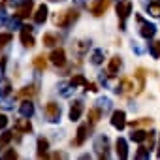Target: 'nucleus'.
<instances>
[{"mask_svg": "<svg viewBox=\"0 0 160 160\" xmlns=\"http://www.w3.org/2000/svg\"><path fill=\"white\" fill-rule=\"evenodd\" d=\"M77 17H79L77 10H64V12H60V13L55 17V25L60 27V28H68Z\"/></svg>", "mask_w": 160, "mask_h": 160, "instance_id": "1", "label": "nucleus"}, {"mask_svg": "<svg viewBox=\"0 0 160 160\" xmlns=\"http://www.w3.org/2000/svg\"><path fill=\"white\" fill-rule=\"evenodd\" d=\"M136 21H138V25H139V34H141L145 40H149V38H152V36L156 34L154 25H152V23H147L141 15H136Z\"/></svg>", "mask_w": 160, "mask_h": 160, "instance_id": "2", "label": "nucleus"}, {"mask_svg": "<svg viewBox=\"0 0 160 160\" xmlns=\"http://www.w3.org/2000/svg\"><path fill=\"white\" fill-rule=\"evenodd\" d=\"M130 13H132V2H128V0H119V4H117V15L121 19V28H124V21L128 19Z\"/></svg>", "mask_w": 160, "mask_h": 160, "instance_id": "3", "label": "nucleus"}, {"mask_svg": "<svg viewBox=\"0 0 160 160\" xmlns=\"http://www.w3.org/2000/svg\"><path fill=\"white\" fill-rule=\"evenodd\" d=\"M109 4H111V0H94V2L89 6V10H91V13H92V15L100 17V15H104V13L108 12Z\"/></svg>", "mask_w": 160, "mask_h": 160, "instance_id": "4", "label": "nucleus"}, {"mask_svg": "<svg viewBox=\"0 0 160 160\" xmlns=\"http://www.w3.org/2000/svg\"><path fill=\"white\" fill-rule=\"evenodd\" d=\"M32 10H34V2H32V0H23V2L17 6V10H15V15L19 19H27L32 13Z\"/></svg>", "mask_w": 160, "mask_h": 160, "instance_id": "5", "label": "nucleus"}, {"mask_svg": "<svg viewBox=\"0 0 160 160\" xmlns=\"http://www.w3.org/2000/svg\"><path fill=\"white\" fill-rule=\"evenodd\" d=\"M45 117H47V121H51V122H55V121H58L60 119V106L58 104H55V102H49L47 106H45Z\"/></svg>", "mask_w": 160, "mask_h": 160, "instance_id": "6", "label": "nucleus"}, {"mask_svg": "<svg viewBox=\"0 0 160 160\" xmlns=\"http://www.w3.org/2000/svg\"><path fill=\"white\" fill-rule=\"evenodd\" d=\"M49 60H51V64H55V66H64V64H66V53H64V49H62V47L53 49L51 55H49Z\"/></svg>", "mask_w": 160, "mask_h": 160, "instance_id": "7", "label": "nucleus"}, {"mask_svg": "<svg viewBox=\"0 0 160 160\" xmlns=\"http://www.w3.org/2000/svg\"><path fill=\"white\" fill-rule=\"evenodd\" d=\"M111 124H113V128H117V130H122L124 126H126V113L124 111H113V115H111Z\"/></svg>", "mask_w": 160, "mask_h": 160, "instance_id": "8", "label": "nucleus"}, {"mask_svg": "<svg viewBox=\"0 0 160 160\" xmlns=\"http://www.w3.org/2000/svg\"><path fill=\"white\" fill-rule=\"evenodd\" d=\"M30 32H32V27H28V25L21 27V42H23L25 47H32L34 45V36Z\"/></svg>", "mask_w": 160, "mask_h": 160, "instance_id": "9", "label": "nucleus"}, {"mask_svg": "<svg viewBox=\"0 0 160 160\" xmlns=\"http://www.w3.org/2000/svg\"><path fill=\"white\" fill-rule=\"evenodd\" d=\"M81 113H83V102L81 100H75L70 106V121H79Z\"/></svg>", "mask_w": 160, "mask_h": 160, "instance_id": "10", "label": "nucleus"}, {"mask_svg": "<svg viewBox=\"0 0 160 160\" xmlns=\"http://www.w3.org/2000/svg\"><path fill=\"white\" fill-rule=\"evenodd\" d=\"M115 149H117V156H119L121 160L128 158V145H126V141H124L122 138H119V139H117V143H115Z\"/></svg>", "mask_w": 160, "mask_h": 160, "instance_id": "11", "label": "nucleus"}, {"mask_svg": "<svg viewBox=\"0 0 160 160\" xmlns=\"http://www.w3.org/2000/svg\"><path fill=\"white\" fill-rule=\"evenodd\" d=\"M87 132H89V126H87V124H81V126L77 128V136H75V139H73V143H75L77 147L85 143V139H87Z\"/></svg>", "mask_w": 160, "mask_h": 160, "instance_id": "12", "label": "nucleus"}, {"mask_svg": "<svg viewBox=\"0 0 160 160\" xmlns=\"http://www.w3.org/2000/svg\"><path fill=\"white\" fill-rule=\"evenodd\" d=\"M19 111H21V115L23 117H32V113H34V104L30 102V100H23L21 102V106H19Z\"/></svg>", "mask_w": 160, "mask_h": 160, "instance_id": "13", "label": "nucleus"}, {"mask_svg": "<svg viewBox=\"0 0 160 160\" xmlns=\"http://www.w3.org/2000/svg\"><path fill=\"white\" fill-rule=\"evenodd\" d=\"M47 12H49L47 6H45V4H40L38 10H36V13H34V21H36L38 25H42V23L47 19Z\"/></svg>", "mask_w": 160, "mask_h": 160, "instance_id": "14", "label": "nucleus"}, {"mask_svg": "<svg viewBox=\"0 0 160 160\" xmlns=\"http://www.w3.org/2000/svg\"><path fill=\"white\" fill-rule=\"evenodd\" d=\"M121 66H122L121 57H111V60H109V64H108V73H109V75H115Z\"/></svg>", "mask_w": 160, "mask_h": 160, "instance_id": "15", "label": "nucleus"}, {"mask_svg": "<svg viewBox=\"0 0 160 160\" xmlns=\"http://www.w3.org/2000/svg\"><path fill=\"white\" fill-rule=\"evenodd\" d=\"M15 130H17V132H25V134H28V132L32 130V124H30L28 117H23V119H19V121L15 122Z\"/></svg>", "mask_w": 160, "mask_h": 160, "instance_id": "16", "label": "nucleus"}, {"mask_svg": "<svg viewBox=\"0 0 160 160\" xmlns=\"http://www.w3.org/2000/svg\"><path fill=\"white\" fill-rule=\"evenodd\" d=\"M134 75L138 77V94H139V92L145 89V70H143V68H138Z\"/></svg>", "mask_w": 160, "mask_h": 160, "instance_id": "17", "label": "nucleus"}, {"mask_svg": "<svg viewBox=\"0 0 160 160\" xmlns=\"http://www.w3.org/2000/svg\"><path fill=\"white\" fill-rule=\"evenodd\" d=\"M47 149H49V141H47V139H43V138H40V139H38V158L47 156V154H45V152H47Z\"/></svg>", "mask_w": 160, "mask_h": 160, "instance_id": "18", "label": "nucleus"}, {"mask_svg": "<svg viewBox=\"0 0 160 160\" xmlns=\"http://www.w3.org/2000/svg\"><path fill=\"white\" fill-rule=\"evenodd\" d=\"M36 94V87L34 85H28V87H25V89H21L19 91V98H30V96H34Z\"/></svg>", "mask_w": 160, "mask_h": 160, "instance_id": "19", "label": "nucleus"}, {"mask_svg": "<svg viewBox=\"0 0 160 160\" xmlns=\"http://www.w3.org/2000/svg\"><path fill=\"white\" fill-rule=\"evenodd\" d=\"M147 134H149V132H145V130H134L130 138H132L134 141H138V143H141V141H145V139H147Z\"/></svg>", "mask_w": 160, "mask_h": 160, "instance_id": "20", "label": "nucleus"}, {"mask_svg": "<svg viewBox=\"0 0 160 160\" xmlns=\"http://www.w3.org/2000/svg\"><path fill=\"white\" fill-rule=\"evenodd\" d=\"M32 62H34V66H36V68H38L40 72H43V70L47 68V60H45V58H43L42 55H38V57H34V60H32Z\"/></svg>", "mask_w": 160, "mask_h": 160, "instance_id": "21", "label": "nucleus"}, {"mask_svg": "<svg viewBox=\"0 0 160 160\" xmlns=\"http://www.w3.org/2000/svg\"><path fill=\"white\" fill-rule=\"evenodd\" d=\"M119 89H121L122 92H132V91H134V83H132V79H122ZM119 89H117V91H119Z\"/></svg>", "mask_w": 160, "mask_h": 160, "instance_id": "22", "label": "nucleus"}, {"mask_svg": "<svg viewBox=\"0 0 160 160\" xmlns=\"http://www.w3.org/2000/svg\"><path fill=\"white\" fill-rule=\"evenodd\" d=\"M149 13H151V15H154V17H158V15H160V0H154V2H151V4H149Z\"/></svg>", "mask_w": 160, "mask_h": 160, "instance_id": "23", "label": "nucleus"}, {"mask_svg": "<svg viewBox=\"0 0 160 160\" xmlns=\"http://www.w3.org/2000/svg\"><path fill=\"white\" fill-rule=\"evenodd\" d=\"M87 83H89V81H87V79H85L83 75H73V77H72V83H70V85H72V87H77V85H83V87H85Z\"/></svg>", "mask_w": 160, "mask_h": 160, "instance_id": "24", "label": "nucleus"}, {"mask_svg": "<svg viewBox=\"0 0 160 160\" xmlns=\"http://www.w3.org/2000/svg\"><path fill=\"white\" fill-rule=\"evenodd\" d=\"M100 121V109H89V122L96 124Z\"/></svg>", "mask_w": 160, "mask_h": 160, "instance_id": "25", "label": "nucleus"}, {"mask_svg": "<svg viewBox=\"0 0 160 160\" xmlns=\"http://www.w3.org/2000/svg\"><path fill=\"white\" fill-rule=\"evenodd\" d=\"M12 38H13V36H12L10 32H4V34H0V49H2V47H6V45L12 42Z\"/></svg>", "mask_w": 160, "mask_h": 160, "instance_id": "26", "label": "nucleus"}, {"mask_svg": "<svg viewBox=\"0 0 160 160\" xmlns=\"http://www.w3.org/2000/svg\"><path fill=\"white\" fill-rule=\"evenodd\" d=\"M149 152H151V149L141 145V147L138 149V152H136V158H149Z\"/></svg>", "mask_w": 160, "mask_h": 160, "instance_id": "27", "label": "nucleus"}, {"mask_svg": "<svg viewBox=\"0 0 160 160\" xmlns=\"http://www.w3.org/2000/svg\"><path fill=\"white\" fill-rule=\"evenodd\" d=\"M147 124H152V119H141V121H132L130 126L136 128V126H147Z\"/></svg>", "mask_w": 160, "mask_h": 160, "instance_id": "28", "label": "nucleus"}, {"mask_svg": "<svg viewBox=\"0 0 160 160\" xmlns=\"http://www.w3.org/2000/svg\"><path fill=\"white\" fill-rule=\"evenodd\" d=\"M12 138H13V132H4L2 138H0V145H8L12 141Z\"/></svg>", "mask_w": 160, "mask_h": 160, "instance_id": "29", "label": "nucleus"}, {"mask_svg": "<svg viewBox=\"0 0 160 160\" xmlns=\"http://www.w3.org/2000/svg\"><path fill=\"white\" fill-rule=\"evenodd\" d=\"M102 57H104L102 49H96V51L92 53V64H100V62H102Z\"/></svg>", "mask_w": 160, "mask_h": 160, "instance_id": "30", "label": "nucleus"}, {"mask_svg": "<svg viewBox=\"0 0 160 160\" xmlns=\"http://www.w3.org/2000/svg\"><path fill=\"white\" fill-rule=\"evenodd\" d=\"M43 45H47V47L55 45V36H53V34H45V36H43Z\"/></svg>", "mask_w": 160, "mask_h": 160, "instance_id": "31", "label": "nucleus"}, {"mask_svg": "<svg viewBox=\"0 0 160 160\" xmlns=\"http://www.w3.org/2000/svg\"><path fill=\"white\" fill-rule=\"evenodd\" d=\"M6 126H8V117L4 113H0V130H4Z\"/></svg>", "mask_w": 160, "mask_h": 160, "instance_id": "32", "label": "nucleus"}, {"mask_svg": "<svg viewBox=\"0 0 160 160\" xmlns=\"http://www.w3.org/2000/svg\"><path fill=\"white\" fill-rule=\"evenodd\" d=\"M147 143H149V149H152V145H154V132L147 134Z\"/></svg>", "mask_w": 160, "mask_h": 160, "instance_id": "33", "label": "nucleus"}, {"mask_svg": "<svg viewBox=\"0 0 160 160\" xmlns=\"http://www.w3.org/2000/svg\"><path fill=\"white\" fill-rule=\"evenodd\" d=\"M85 89H87V91H91V92H96V91H98L96 83H87V85H85Z\"/></svg>", "mask_w": 160, "mask_h": 160, "instance_id": "34", "label": "nucleus"}, {"mask_svg": "<svg viewBox=\"0 0 160 160\" xmlns=\"http://www.w3.org/2000/svg\"><path fill=\"white\" fill-rule=\"evenodd\" d=\"M10 92V81H4L2 83V94H8Z\"/></svg>", "mask_w": 160, "mask_h": 160, "instance_id": "35", "label": "nucleus"}, {"mask_svg": "<svg viewBox=\"0 0 160 160\" xmlns=\"http://www.w3.org/2000/svg\"><path fill=\"white\" fill-rule=\"evenodd\" d=\"M4 158H17V152H15V151H8V152L4 154Z\"/></svg>", "mask_w": 160, "mask_h": 160, "instance_id": "36", "label": "nucleus"}, {"mask_svg": "<svg viewBox=\"0 0 160 160\" xmlns=\"http://www.w3.org/2000/svg\"><path fill=\"white\" fill-rule=\"evenodd\" d=\"M156 156H160V143H158V151H156Z\"/></svg>", "mask_w": 160, "mask_h": 160, "instance_id": "37", "label": "nucleus"}, {"mask_svg": "<svg viewBox=\"0 0 160 160\" xmlns=\"http://www.w3.org/2000/svg\"><path fill=\"white\" fill-rule=\"evenodd\" d=\"M51 2H57V0H51Z\"/></svg>", "mask_w": 160, "mask_h": 160, "instance_id": "38", "label": "nucleus"}, {"mask_svg": "<svg viewBox=\"0 0 160 160\" xmlns=\"http://www.w3.org/2000/svg\"><path fill=\"white\" fill-rule=\"evenodd\" d=\"M0 147H2V145H0Z\"/></svg>", "mask_w": 160, "mask_h": 160, "instance_id": "39", "label": "nucleus"}]
</instances>
